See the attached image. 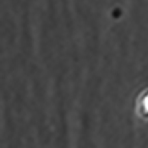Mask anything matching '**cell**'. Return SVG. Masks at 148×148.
<instances>
[{
    "mask_svg": "<svg viewBox=\"0 0 148 148\" xmlns=\"http://www.w3.org/2000/svg\"><path fill=\"white\" fill-rule=\"evenodd\" d=\"M144 106H145V107H146V109H147V110H148V97L145 99V103H144Z\"/></svg>",
    "mask_w": 148,
    "mask_h": 148,
    "instance_id": "6da1fadb",
    "label": "cell"
}]
</instances>
